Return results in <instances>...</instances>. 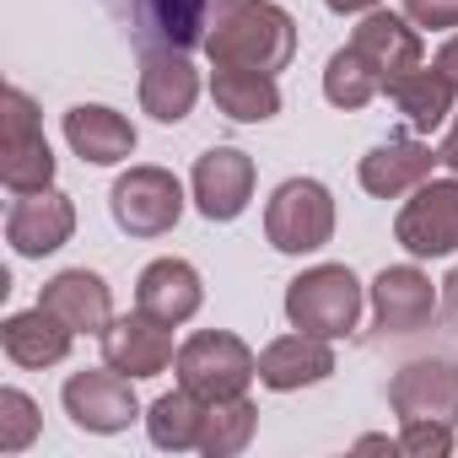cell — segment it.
I'll return each instance as SVG.
<instances>
[{"mask_svg":"<svg viewBox=\"0 0 458 458\" xmlns=\"http://www.w3.org/2000/svg\"><path fill=\"white\" fill-rule=\"evenodd\" d=\"M199 98V71L189 65V49H140V108L157 124L189 119Z\"/></svg>","mask_w":458,"mask_h":458,"instance_id":"15","label":"cell"},{"mask_svg":"<svg viewBox=\"0 0 458 458\" xmlns=\"http://www.w3.org/2000/svg\"><path fill=\"white\" fill-rule=\"evenodd\" d=\"M135 49H194L221 0H103Z\"/></svg>","mask_w":458,"mask_h":458,"instance_id":"6","label":"cell"},{"mask_svg":"<svg viewBox=\"0 0 458 458\" xmlns=\"http://www.w3.org/2000/svg\"><path fill=\"white\" fill-rule=\"evenodd\" d=\"M394 238L415 259H447V254H458V178H426L404 199V210L394 221Z\"/></svg>","mask_w":458,"mask_h":458,"instance_id":"8","label":"cell"},{"mask_svg":"<svg viewBox=\"0 0 458 458\" xmlns=\"http://www.w3.org/2000/svg\"><path fill=\"white\" fill-rule=\"evenodd\" d=\"M404 17L415 28L447 33V28H458V0H404Z\"/></svg>","mask_w":458,"mask_h":458,"instance_id":"30","label":"cell"},{"mask_svg":"<svg viewBox=\"0 0 458 458\" xmlns=\"http://www.w3.org/2000/svg\"><path fill=\"white\" fill-rule=\"evenodd\" d=\"M383 92L394 98V108L404 114V124H410V130H420V135H431L437 124H447L453 98H458V87H453L437 65H410V71H404V76H394Z\"/></svg>","mask_w":458,"mask_h":458,"instance_id":"24","label":"cell"},{"mask_svg":"<svg viewBox=\"0 0 458 458\" xmlns=\"http://www.w3.org/2000/svg\"><path fill=\"white\" fill-rule=\"evenodd\" d=\"M108 210L119 221V233H130V238H162V233H173L178 216H183V183L167 167H130L114 183Z\"/></svg>","mask_w":458,"mask_h":458,"instance_id":"7","label":"cell"},{"mask_svg":"<svg viewBox=\"0 0 458 458\" xmlns=\"http://www.w3.org/2000/svg\"><path fill=\"white\" fill-rule=\"evenodd\" d=\"M324 6H329L335 17H361V12H377L383 0H324Z\"/></svg>","mask_w":458,"mask_h":458,"instance_id":"32","label":"cell"},{"mask_svg":"<svg viewBox=\"0 0 458 458\" xmlns=\"http://www.w3.org/2000/svg\"><path fill=\"white\" fill-rule=\"evenodd\" d=\"M194 205L205 221H238L254 199V157L238 146H210L194 162Z\"/></svg>","mask_w":458,"mask_h":458,"instance_id":"12","label":"cell"},{"mask_svg":"<svg viewBox=\"0 0 458 458\" xmlns=\"http://www.w3.org/2000/svg\"><path fill=\"white\" fill-rule=\"evenodd\" d=\"M135 377H124L119 367H87V372H71L65 377V415L81 426V431H98V437H114L124 431L130 420H140V404H135Z\"/></svg>","mask_w":458,"mask_h":458,"instance_id":"9","label":"cell"},{"mask_svg":"<svg viewBox=\"0 0 458 458\" xmlns=\"http://www.w3.org/2000/svg\"><path fill=\"white\" fill-rule=\"evenodd\" d=\"M388 404L394 415L410 420H431V426H453L458 431V367L442 356L426 361H404L388 383Z\"/></svg>","mask_w":458,"mask_h":458,"instance_id":"10","label":"cell"},{"mask_svg":"<svg viewBox=\"0 0 458 458\" xmlns=\"http://www.w3.org/2000/svg\"><path fill=\"white\" fill-rule=\"evenodd\" d=\"M437 71H442V76H447V81L458 87V33H453V38H447V44L437 49Z\"/></svg>","mask_w":458,"mask_h":458,"instance_id":"31","label":"cell"},{"mask_svg":"<svg viewBox=\"0 0 458 458\" xmlns=\"http://www.w3.org/2000/svg\"><path fill=\"white\" fill-rule=\"evenodd\" d=\"M437 162H442V157H437L426 140H415V135H388V140H377V146L361 157L356 178H361L367 194H377V199H399V194L420 189V183L431 178Z\"/></svg>","mask_w":458,"mask_h":458,"instance_id":"16","label":"cell"},{"mask_svg":"<svg viewBox=\"0 0 458 458\" xmlns=\"http://www.w3.org/2000/svg\"><path fill=\"white\" fill-rule=\"evenodd\" d=\"M210 65H238V71H286L297 55V22L276 0H221L205 44Z\"/></svg>","mask_w":458,"mask_h":458,"instance_id":"1","label":"cell"},{"mask_svg":"<svg viewBox=\"0 0 458 458\" xmlns=\"http://www.w3.org/2000/svg\"><path fill=\"white\" fill-rule=\"evenodd\" d=\"M0 183H6L12 194L55 189V151L44 140L38 103L22 87L0 92Z\"/></svg>","mask_w":458,"mask_h":458,"instance_id":"4","label":"cell"},{"mask_svg":"<svg viewBox=\"0 0 458 458\" xmlns=\"http://www.w3.org/2000/svg\"><path fill=\"white\" fill-rule=\"evenodd\" d=\"M286 318L292 329L345 340L361 324V281L345 265H313L286 286Z\"/></svg>","mask_w":458,"mask_h":458,"instance_id":"3","label":"cell"},{"mask_svg":"<svg viewBox=\"0 0 458 458\" xmlns=\"http://www.w3.org/2000/svg\"><path fill=\"white\" fill-rule=\"evenodd\" d=\"M437 318V286L426 270L415 265H388L377 270L372 281V324L383 340H404V335H420L431 329Z\"/></svg>","mask_w":458,"mask_h":458,"instance_id":"11","label":"cell"},{"mask_svg":"<svg viewBox=\"0 0 458 458\" xmlns=\"http://www.w3.org/2000/svg\"><path fill=\"white\" fill-rule=\"evenodd\" d=\"M335 372V351L324 335H281L259 351V383L276 388V394H292V388H308V383H324Z\"/></svg>","mask_w":458,"mask_h":458,"instance_id":"18","label":"cell"},{"mask_svg":"<svg viewBox=\"0 0 458 458\" xmlns=\"http://www.w3.org/2000/svg\"><path fill=\"white\" fill-rule=\"evenodd\" d=\"M399 447L410 458H447L453 453V426H431V420H410L399 431Z\"/></svg>","mask_w":458,"mask_h":458,"instance_id":"29","label":"cell"},{"mask_svg":"<svg viewBox=\"0 0 458 458\" xmlns=\"http://www.w3.org/2000/svg\"><path fill=\"white\" fill-rule=\"evenodd\" d=\"M254 426H259V410L249 394L238 399H216L205 404V426H199V453L205 458H233L254 442Z\"/></svg>","mask_w":458,"mask_h":458,"instance_id":"26","label":"cell"},{"mask_svg":"<svg viewBox=\"0 0 458 458\" xmlns=\"http://www.w3.org/2000/svg\"><path fill=\"white\" fill-rule=\"evenodd\" d=\"M265 238L276 254H313L335 238V194L318 178H286L265 205Z\"/></svg>","mask_w":458,"mask_h":458,"instance_id":"5","label":"cell"},{"mask_svg":"<svg viewBox=\"0 0 458 458\" xmlns=\"http://www.w3.org/2000/svg\"><path fill=\"white\" fill-rule=\"evenodd\" d=\"M103 361L108 367H119L124 377H157V372H167L173 361H178V351H173V324H162V318H151V313H124V318H114L103 335Z\"/></svg>","mask_w":458,"mask_h":458,"instance_id":"14","label":"cell"},{"mask_svg":"<svg viewBox=\"0 0 458 458\" xmlns=\"http://www.w3.org/2000/svg\"><path fill=\"white\" fill-rule=\"evenodd\" d=\"M178 383L189 394H199L205 404L216 399H238L249 394V383L259 377V356L238 340V335H226V329H199L178 345Z\"/></svg>","mask_w":458,"mask_h":458,"instance_id":"2","label":"cell"},{"mask_svg":"<svg viewBox=\"0 0 458 458\" xmlns=\"http://www.w3.org/2000/svg\"><path fill=\"white\" fill-rule=\"evenodd\" d=\"M351 49L383 76V87L394 76H404L410 65H420V28L410 17H394V12H367L361 28L351 33Z\"/></svg>","mask_w":458,"mask_h":458,"instance_id":"19","label":"cell"},{"mask_svg":"<svg viewBox=\"0 0 458 458\" xmlns=\"http://www.w3.org/2000/svg\"><path fill=\"white\" fill-rule=\"evenodd\" d=\"M38 302L49 313H60L76 335H103L114 324V297H108V281L98 270H60Z\"/></svg>","mask_w":458,"mask_h":458,"instance_id":"22","label":"cell"},{"mask_svg":"<svg viewBox=\"0 0 458 458\" xmlns=\"http://www.w3.org/2000/svg\"><path fill=\"white\" fill-rule=\"evenodd\" d=\"M210 98L226 119L238 124H265L281 114V81L270 71H238V65H216L210 71Z\"/></svg>","mask_w":458,"mask_h":458,"instance_id":"23","label":"cell"},{"mask_svg":"<svg viewBox=\"0 0 458 458\" xmlns=\"http://www.w3.org/2000/svg\"><path fill=\"white\" fill-rule=\"evenodd\" d=\"M38 426H44V415H38V404H33L22 388H0V453L33 447Z\"/></svg>","mask_w":458,"mask_h":458,"instance_id":"28","label":"cell"},{"mask_svg":"<svg viewBox=\"0 0 458 458\" xmlns=\"http://www.w3.org/2000/svg\"><path fill=\"white\" fill-rule=\"evenodd\" d=\"M199 426H205V399L189 394L183 383H178L173 394H162V399L146 410V431H151V442H157L162 453H189V447H199Z\"/></svg>","mask_w":458,"mask_h":458,"instance_id":"25","label":"cell"},{"mask_svg":"<svg viewBox=\"0 0 458 458\" xmlns=\"http://www.w3.org/2000/svg\"><path fill=\"white\" fill-rule=\"evenodd\" d=\"M377 92H383V76H377L351 44L329 55V65H324V98H329L335 108H345V114H351V108H367Z\"/></svg>","mask_w":458,"mask_h":458,"instance_id":"27","label":"cell"},{"mask_svg":"<svg viewBox=\"0 0 458 458\" xmlns=\"http://www.w3.org/2000/svg\"><path fill=\"white\" fill-rule=\"evenodd\" d=\"M199 302H205V286L189 259H151L135 281V308L162 324H189L199 313Z\"/></svg>","mask_w":458,"mask_h":458,"instance_id":"17","label":"cell"},{"mask_svg":"<svg viewBox=\"0 0 458 458\" xmlns=\"http://www.w3.org/2000/svg\"><path fill=\"white\" fill-rule=\"evenodd\" d=\"M437 157H442V167H453V173H458V119H453V130H447V140L437 146Z\"/></svg>","mask_w":458,"mask_h":458,"instance_id":"33","label":"cell"},{"mask_svg":"<svg viewBox=\"0 0 458 458\" xmlns=\"http://www.w3.org/2000/svg\"><path fill=\"white\" fill-rule=\"evenodd\" d=\"M71 340H76V329L60 313H49L44 302L28 308V313H12L6 324H0V345H6V356L17 367H33V372L65 361L71 356Z\"/></svg>","mask_w":458,"mask_h":458,"instance_id":"20","label":"cell"},{"mask_svg":"<svg viewBox=\"0 0 458 458\" xmlns=\"http://www.w3.org/2000/svg\"><path fill=\"white\" fill-rule=\"evenodd\" d=\"M71 233H76V205H71V194H60V189L17 194V205L6 210V243H12L22 259H44V254L65 249Z\"/></svg>","mask_w":458,"mask_h":458,"instance_id":"13","label":"cell"},{"mask_svg":"<svg viewBox=\"0 0 458 458\" xmlns=\"http://www.w3.org/2000/svg\"><path fill=\"white\" fill-rule=\"evenodd\" d=\"M65 140H71V151H76L81 162L114 167V162H124V157L135 151V124H130L124 114L103 108V103H76V108L65 114Z\"/></svg>","mask_w":458,"mask_h":458,"instance_id":"21","label":"cell"}]
</instances>
